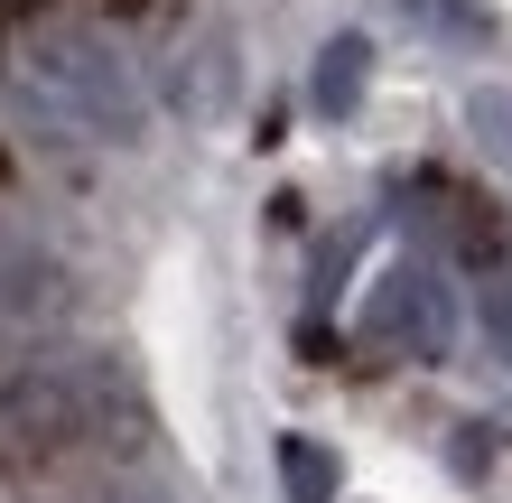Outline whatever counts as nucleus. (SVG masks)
Returning a JSON list of instances; mask_svg holds the SVG:
<instances>
[{
	"instance_id": "nucleus-8",
	"label": "nucleus",
	"mask_w": 512,
	"mask_h": 503,
	"mask_svg": "<svg viewBox=\"0 0 512 503\" xmlns=\"http://www.w3.org/2000/svg\"><path fill=\"white\" fill-rule=\"evenodd\" d=\"M410 28H429V38H447V47H485L494 38V10L485 0H391Z\"/></svg>"
},
{
	"instance_id": "nucleus-5",
	"label": "nucleus",
	"mask_w": 512,
	"mask_h": 503,
	"mask_svg": "<svg viewBox=\"0 0 512 503\" xmlns=\"http://www.w3.org/2000/svg\"><path fill=\"white\" fill-rule=\"evenodd\" d=\"M364 75H373V38H364V28H336V38L317 47L308 112H317V122H354V103H364Z\"/></svg>"
},
{
	"instance_id": "nucleus-12",
	"label": "nucleus",
	"mask_w": 512,
	"mask_h": 503,
	"mask_svg": "<svg viewBox=\"0 0 512 503\" xmlns=\"http://www.w3.org/2000/svg\"><path fill=\"white\" fill-rule=\"evenodd\" d=\"M298 354H308V364H336V327H326V317H298Z\"/></svg>"
},
{
	"instance_id": "nucleus-7",
	"label": "nucleus",
	"mask_w": 512,
	"mask_h": 503,
	"mask_svg": "<svg viewBox=\"0 0 512 503\" xmlns=\"http://www.w3.org/2000/svg\"><path fill=\"white\" fill-rule=\"evenodd\" d=\"M56 261H38V252H0V308L10 317H56L66 299H56Z\"/></svg>"
},
{
	"instance_id": "nucleus-9",
	"label": "nucleus",
	"mask_w": 512,
	"mask_h": 503,
	"mask_svg": "<svg viewBox=\"0 0 512 503\" xmlns=\"http://www.w3.org/2000/svg\"><path fill=\"white\" fill-rule=\"evenodd\" d=\"M466 131H475V150L512 177V84H475L466 94Z\"/></svg>"
},
{
	"instance_id": "nucleus-6",
	"label": "nucleus",
	"mask_w": 512,
	"mask_h": 503,
	"mask_svg": "<svg viewBox=\"0 0 512 503\" xmlns=\"http://www.w3.org/2000/svg\"><path fill=\"white\" fill-rule=\"evenodd\" d=\"M336 485H345V457L326 448V438L289 429V438H280V494H289V503H336Z\"/></svg>"
},
{
	"instance_id": "nucleus-3",
	"label": "nucleus",
	"mask_w": 512,
	"mask_h": 503,
	"mask_svg": "<svg viewBox=\"0 0 512 503\" xmlns=\"http://www.w3.org/2000/svg\"><path fill=\"white\" fill-rule=\"evenodd\" d=\"M364 345L391 364H447L457 354V289L438 261H391L364 289Z\"/></svg>"
},
{
	"instance_id": "nucleus-1",
	"label": "nucleus",
	"mask_w": 512,
	"mask_h": 503,
	"mask_svg": "<svg viewBox=\"0 0 512 503\" xmlns=\"http://www.w3.org/2000/svg\"><path fill=\"white\" fill-rule=\"evenodd\" d=\"M0 429L19 448H140L149 410L112 354H66V364H19L0 382Z\"/></svg>"
},
{
	"instance_id": "nucleus-11",
	"label": "nucleus",
	"mask_w": 512,
	"mask_h": 503,
	"mask_svg": "<svg viewBox=\"0 0 512 503\" xmlns=\"http://www.w3.org/2000/svg\"><path fill=\"white\" fill-rule=\"evenodd\" d=\"M485 336H494V354H512V280L485 289Z\"/></svg>"
},
{
	"instance_id": "nucleus-13",
	"label": "nucleus",
	"mask_w": 512,
	"mask_h": 503,
	"mask_svg": "<svg viewBox=\"0 0 512 503\" xmlns=\"http://www.w3.org/2000/svg\"><path fill=\"white\" fill-rule=\"evenodd\" d=\"M0 56H10V0H0Z\"/></svg>"
},
{
	"instance_id": "nucleus-14",
	"label": "nucleus",
	"mask_w": 512,
	"mask_h": 503,
	"mask_svg": "<svg viewBox=\"0 0 512 503\" xmlns=\"http://www.w3.org/2000/svg\"><path fill=\"white\" fill-rule=\"evenodd\" d=\"M0 177H10V150H0Z\"/></svg>"
},
{
	"instance_id": "nucleus-10",
	"label": "nucleus",
	"mask_w": 512,
	"mask_h": 503,
	"mask_svg": "<svg viewBox=\"0 0 512 503\" xmlns=\"http://www.w3.org/2000/svg\"><path fill=\"white\" fill-rule=\"evenodd\" d=\"M354 243H364V233H336V243H326L317 252V289H308V299L326 308V299H336V280H345V261H354Z\"/></svg>"
},
{
	"instance_id": "nucleus-4",
	"label": "nucleus",
	"mask_w": 512,
	"mask_h": 503,
	"mask_svg": "<svg viewBox=\"0 0 512 503\" xmlns=\"http://www.w3.org/2000/svg\"><path fill=\"white\" fill-rule=\"evenodd\" d=\"M168 103L187 112V122H224V103H233V84H243V56H233V38L224 28H196L187 47L168 56Z\"/></svg>"
},
{
	"instance_id": "nucleus-2",
	"label": "nucleus",
	"mask_w": 512,
	"mask_h": 503,
	"mask_svg": "<svg viewBox=\"0 0 512 503\" xmlns=\"http://www.w3.org/2000/svg\"><path fill=\"white\" fill-rule=\"evenodd\" d=\"M19 94L38 103L56 131H75V140H140V122H149L131 66L112 56L103 28H84V19H47L38 38H28Z\"/></svg>"
}]
</instances>
